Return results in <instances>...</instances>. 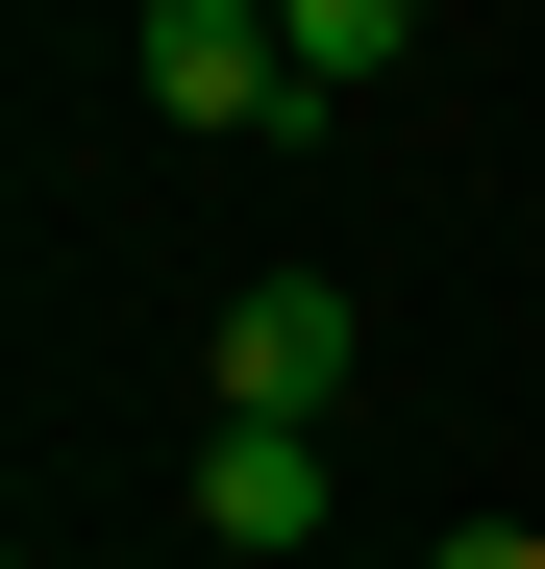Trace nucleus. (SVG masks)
Here are the masks:
<instances>
[{"instance_id": "nucleus-6", "label": "nucleus", "mask_w": 545, "mask_h": 569, "mask_svg": "<svg viewBox=\"0 0 545 569\" xmlns=\"http://www.w3.org/2000/svg\"><path fill=\"white\" fill-rule=\"evenodd\" d=\"M26 569H50V545H26Z\"/></svg>"}, {"instance_id": "nucleus-4", "label": "nucleus", "mask_w": 545, "mask_h": 569, "mask_svg": "<svg viewBox=\"0 0 545 569\" xmlns=\"http://www.w3.org/2000/svg\"><path fill=\"white\" fill-rule=\"evenodd\" d=\"M272 50H298V100H397L422 0H272Z\"/></svg>"}, {"instance_id": "nucleus-5", "label": "nucleus", "mask_w": 545, "mask_h": 569, "mask_svg": "<svg viewBox=\"0 0 545 569\" xmlns=\"http://www.w3.org/2000/svg\"><path fill=\"white\" fill-rule=\"evenodd\" d=\"M422 569H545V520H446V545H422Z\"/></svg>"}, {"instance_id": "nucleus-3", "label": "nucleus", "mask_w": 545, "mask_h": 569, "mask_svg": "<svg viewBox=\"0 0 545 569\" xmlns=\"http://www.w3.org/2000/svg\"><path fill=\"white\" fill-rule=\"evenodd\" d=\"M199 545H248V569L323 545V421H224V446H199Z\"/></svg>"}, {"instance_id": "nucleus-2", "label": "nucleus", "mask_w": 545, "mask_h": 569, "mask_svg": "<svg viewBox=\"0 0 545 569\" xmlns=\"http://www.w3.org/2000/svg\"><path fill=\"white\" fill-rule=\"evenodd\" d=\"M347 371H373V322L323 272H248L224 298V421H347Z\"/></svg>"}, {"instance_id": "nucleus-1", "label": "nucleus", "mask_w": 545, "mask_h": 569, "mask_svg": "<svg viewBox=\"0 0 545 569\" xmlns=\"http://www.w3.org/2000/svg\"><path fill=\"white\" fill-rule=\"evenodd\" d=\"M125 74H149V124H248V149H298V124H323V100H298V50H272V0H149Z\"/></svg>"}]
</instances>
